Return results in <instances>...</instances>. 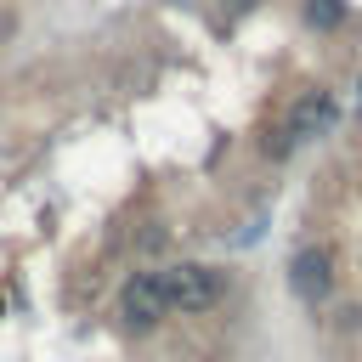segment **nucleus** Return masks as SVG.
Masks as SVG:
<instances>
[{
  "mask_svg": "<svg viewBox=\"0 0 362 362\" xmlns=\"http://www.w3.org/2000/svg\"><path fill=\"white\" fill-rule=\"evenodd\" d=\"M164 277V294H170V311H187V317H198V311H209L221 294H226V277L215 272V266H198V260H181V266H164L158 272Z\"/></svg>",
  "mask_w": 362,
  "mask_h": 362,
  "instance_id": "f257e3e1",
  "label": "nucleus"
},
{
  "mask_svg": "<svg viewBox=\"0 0 362 362\" xmlns=\"http://www.w3.org/2000/svg\"><path fill=\"white\" fill-rule=\"evenodd\" d=\"M334 124H339V102H334L328 90H305V96L288 107L283 136H288V141H311V136H328Z\"/></svg>",
  "mask_w": 362,
  "mask_h": 362,
  "instance_id": "20e7f679",
  "label": "nucleus"
},
{
  "mask_svg": "<svg viewBox=\"0 0 362 362\" xmlns=\"http://www.w3.org/2000/svg\"><path fill=\"white\" fill-rule=\"evenodd\" d=\"M119 317L130 328H158L170 317V294H164V277L158 272H130L124 288H119Z\"/></svg>",
  "mask_w": 362,
  "mask_h": 362,
  "instance_id": "f03ea898",
  "label": "nucleus"
},
{
  "mask_svg": "<svg viewBox=\"0 0 362 362\" xmlns=\"http://www.w3.org/2000/svg\"><path fill=\"white\" fill-rule=\"evenodd\" d=\"M305 23L311 28H339L345 23V0H305Z\"/></svg>",
  "mask_w": 362,
  "mask_h": 362,
  "instance_id": "39448f33",
  "label": "nucleus"
},
{
  "mask_svg": "<svg viewBox=\"0 0 362 362\" xmlns=\"http://www.w3.org/2000/svg\"><path fill=\"white\" fill-rule=\"evenodd\" d=\"M288 288L305 300V305H322L334 294V249L328 243H305L294 260H288Z\"/></svg>",
  "mask_w": 362,
  "mask_h": 362,
  "instance_id": "7ed1b4c3",
  "label": "nucleus"
}]
</instances>
